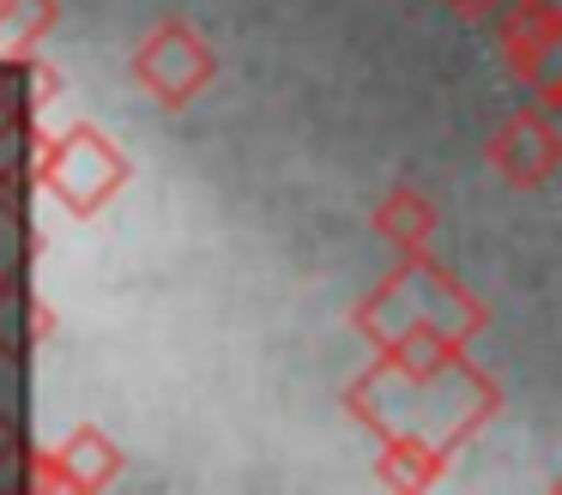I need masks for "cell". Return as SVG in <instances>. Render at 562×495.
<instances>
[{
    "instance_id": "8992f818",
    "label": "cell",
    "mask_w": 562,
    "mask_h": 495,
    "mask_svg": "<svg viewBox=\"0 0 562 495\" xmlns=\"http://www.w3.org/2000/svg\"><path fill=\"white\" fill-rule=\"evenodd\" d=\"M115 471H122V447H115L103 429L86 423V429H74L61 441V477L74 483V490H103Z\"/></svg>"
},
{
    "instance_id": "5b68a950",
    "label": "cell",
    "mask_w": 562,
    "mask_h": 495,
    "mask_svg": "<svg viewBox=\"0 0 562 495\" xmlns=\"http://www.w3.org/2000/svg\"><path fill=\"white\" fill-rule=\"evenodd\" d=\"M436 224H441L436 200H429V193H417V188H393L387 200H381V212H375V229L400 254H424L429 236H436Z\"/></svg>"
},
{
    "instance_id": "3957f363",
    "label": "cell",
    "mask_w": 562,
    "mask_h": 495,
    "mask_svg": "<svg viewBox=\"0 0 562 495\" xmlns=\"http://www.w3.org/2000/svg\"><path fill=\"white\" fill-rule=\"evenodd\" d=\"M502 55L550 109H562V7L520 0L502 19Z\"/></svg>"
},
{
    "instance_id": "277c9868",
    "label": "cell",
    "mask_w": 562,
    "mask_h": 495,
    "mask_svg": "<svg viewBox=\"0 0 562 495\" xmlns=\"http://www.w3.org/2000/svg\"><path fill=\"white\" fill-rule=\"evenodd\" d=\"M484 157L508 188H544L562 164V133H557V121H544L538 109H514V115L490 133Z\"/></svg>"
},
{
    "instance_id": "7a4b0ae2",
    "label": "cell",
    "mask_w": 562,
    "mask_h": 495,
    "mask_svg": "<svg viewBox=\"0 0 562 495\" xmlns=\"http://www.w3.org/2000/svg\"><path fill=\"white\" fill-rule=\"evenodd\" d=\"M134 79H139V91H146L151 103L188 109L212 79H218V55H212V43H206V36H200L188 19H164L158 31L139 36V48H134Z\"/></svg>"
},
{
    "instance_id": "52a82bcc",
    "label": "cell",
    "mask_w": 562,
    "mask_h": 495,
    "mask_svg": "<svg viewBox=\"0 0 562 495\" xmlns=\"http://www.w3.org/2000/svg\"><path fill=\"white\" fill-rule=\"evenodd\" d=\"M7 12H13V0H0V24H7Z\"/></svg>"
},
{
    "instance_id": "6da1fadb",
    "label": "cell",
    "mask_w": 562,
    "mask_h": 495,
    "mask_svg": "<svg viewBox=\"0 0 562 495\" xmlns=\"http://www.w3.org/2000/svg\"><path fill=\"white\" fill-rule=\"evenodd\" d=\"M127 176H134L127 151H122L115 139H103L91 121L67 127L61 139H55L49 164H43V188H49L74 217H98L103 205H110L115 193L127 188Z\"/></svg>"
}]
</instances>
